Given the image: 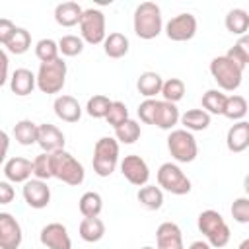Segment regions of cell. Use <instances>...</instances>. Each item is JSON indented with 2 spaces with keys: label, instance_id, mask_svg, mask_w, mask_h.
<instances>
[{
  "label": "cell",
  "instance_id": "6da1fadb",
  "mask_svg": "<svg viewBox=\"0 0 249 249\" xmlns=\"http://www.w3.org/2000/svg\"><path fill=\"white\" fill-rule=\"evenodd\" d=\"M134 33L140 39H154L161 33L163 21H161V10L154 2H142L134 10Z\"/></svg>",
  "mask_w": 249,
  "mask_h": 249
},
{
  "label": "cell",
  "instance_id": "7a4b0ae2",
  "mask_svg": "<svg viewBox=\"0 0 249 249\" xmlns=\"http://www.w3.org/2000/svg\"><path fill=\"white\" fill-rule=\"evenodd\" d=\"M196 226L200 230V233L206 237V241L212 247H224L230 241V226L226 224V220L222 218L220 212L216 210H202L198 214Z\"/></svg>",
  "mask_w": 249,
  "mask_h": 249
},
{
  "label": "cell",
  "instance_id": "3957f363",
  "mask_svg": "<svg viewBox=\"0 0 249 249\" xmlns=\"http://www.w3.org/2000/svg\"><path fill=\"white\" fill-rule=\"evenodd\" d=\"M51 161H53V175L56 179H60L62 183L70 185V187H78L84 183L86 171L84 165L66 150H58L54 154H51Z\"/></svg>",
  "mask_w": 249,
  "mask_h": 249
},
{
  "label": "cell",
  "instance_id": "277c9868",
  "mask_svg": "<svg viewBox=\"0 0 249 249\" xmlns=\"http://www.w3.org/2000/svg\"><path fill=\"white\" fill-rule=\"evenodd\" d=\"M119 161V140L111 136H103L93 146V171L99 177H109Z\"/></svg>",
  "mask_w": 249,
  "mask_h": 249
},
{
  "label": "cell",
  "instance_id": "5b68a950",
  "mask_svg": "<svg viewBox=\"0 0 249 249\" xmlns=\"http://www.w3.org/2000/svg\"><path fill=\"white\" fill-rule=\"evenodd\" d=\"M210 74L216 80V84L226 89V91H233L239 88L241 78H243V68H239L235 62H231L226 54L212 58L210 62Z\"/></svg>",
  "mask_w": 249,
  "mask_h": 249
},
{
  "label": "cell",
  "instance_id": "8992f818",
  "mask_svg": "<svg viewBox=\"0 0 249 249\" xmlns=\"http://www.w3.org/2000/svg\"><path fill=\"white\" fill-rule=\"evenodd\" d=\"M66 82V62L56 58L53 62H41L37 72V88L43 93H58Z\"/></svg>",
  "mask_w": 249,
  "mask_h": 249
},
{
  "label": "cell",
  "instance_id": "52a82bcc",
  "mask_svg": "<svg viewBox=\"0 0 249 249\" xmlns=\"http://www.w3.org/2000/svg\"><path fill=\"white\" fill-rule=\"evenodd\" d=\"M167 150H169L171 158L177 160L179 163H191L198 154V146H196L193 132H189L185 128H177V130L169 132Z\"/></svg>",
  "mask_w": 249,
  "mask_h": 249
},
{
  "label": "cell",
  "instance_id": "ba28073f",
  "mask_svg": "<svg viewBox=\"0 0 249 249\" xmlns=\"http://www.w3.org/2000/svg\"><path fill=\"white\" fill-rule=\"evenodd\" d=\"M158 185L171 195H187L191 193V179L183 173L177 163H161L158 169Z\"/></svg>",
  "mask_w": 249,
  "mask_h": 249
},
{
  "label": "cell",
  "instance_id": "9c48e42d",
  "mask_svg": "<svg viewBox=\"0 0 249 249\" xmlns=\"http://www.w3.org/2000/svg\"><path fill=\"white\" fill-rule=\"evenodd\" d=\"M80 33L82 39L89 45H99L105 41V16L101 10L95 8H88L82 14L80 19Z\"/></svg>",
  "mask_w": 249,
  "mask_h": 249
},
{
  "label": "cell",
  "instance_id": "30bf717a",
  "mask_svg": "<svg viewBox=\"0 0 249 249\" xmlns=\"http://www.w3.org/2000/svg\"><path fill=\"white\" fill-rule=\"evenodd\" d=\"M196 33V18L193 14H179L165 23V35L171 41H189Z\"/></svg>",
  "mask_w": 249,
  "mask_h": 249
},
{
  "label": "cell",
  "instance_id": "8fae6325",
  "mask_svg": "<svg viewBox=\"0 0 249 249\" xmlns=\"http://www.w3.org/2000/svg\"><path fill=\"white\" fill-rule=\"evenodd\" d=\"M121 173L124 175V179L130 185H136V187H144L148 183V179H150L148 163L136 154L124 156V160L121 161Z\"/></svg>",
  "mask_w": 249,
  "mask_h": 249
},
{
  "label": "cell",
  "instance_id": "7c38bea8",
  "mask_svg": "<svg viewBox=\"0 0 249 249\" xmlns=\"http://www.w3.org/2000/svg\"><path fill=\"white\" fill-rule=\"evenodd\" d=\"M21 239L23 233L19 222L8 212H0V249H18Z\"/></svg>",
  "mask_w": 249,
  "mask_h": 249
},
{
  "label": "cell",
  "instance_id": "4fadbf2b",
  "mask_svg": "<svg viewBox=\"0 0 249 249\" xmlns=\"http://www.w3.org/2000/svg\"><path fill=\"white\" fill-rule=\"evenodd\" d=\"M39 239L47 249H72V239L68 235V230L58 222L47 224L41 230Z\"/></svg>",
  "mask_w": 249,
  "mask_h": 249
},
{
  "label": "cell",
  "instance_id": "5bb4252c",
  "mask_svg": "<svg viewBox=\"0 0 249 249\" xmlns=\"http://www.w3.org/2000/svg\"><path fill=\"white\" fill-rule=\"evenodd\" d=\"M23 200L27 202V206L31 208H45L51 202V189L47 185V181L41 179H29L27 183H23Z\"/></svg>",
  "mask_w": 249,
  "mask_h": 249
},
{
  "label": "cell",
  "instance_id": "9a60e30c",
  "mask_svg": "<svg viewBox=\"0 0 249 249\" xmlns=\"http://www.w3.org/2000/svg\"><path fill=\"white\" fill-rule=\"evenodd\" d=\"M64 134L60 128H56L51 123H43L39 124V138L37 144L41 146V150L45 154H54L58 150H64Z\"/></svg>",
  "mask_w": 249,
  "mask_h": 249
},
{
  "label": "cell",
  "instance_id": "2e32d148",
  "mask_svg": "<svg viewBox=\"0 0 249 249\" xmlns=\"http://www.w3.org/2000/svg\"><path fill=\"white\" fill-rule=\"evenodd\" d=\"M33 175V161L21 156L10 158L4 163V177L12 183H27Z\"/></svg>",
  "mask_w": 249,
  "mask_h": 249
},
{
  "label": "cell",
  "instance_id": "e0dca14e",
  "mask_svg": "<svg viewBox=\"0 0 249 249\" xmlns=\"http://www.w3.org/2000/svg\"><path fill=\"white\" fill-rule=\"evenodd\" d=\"M156 241H158V249H185L181 230L173 222H163L158 226Z\"/></svg>",
  "mask_w": 249,
  "mask_h": 249
},
{
  "label": "cell",
  "instance_id": "ac0fdd59",
  "mask_svg": "<svg viewBox=\"0 0 249 249\" xmlns=\"http://www.w3.org/2000/svg\"><path fill=\"white\" fill-rule=\"evenodd\" d=\"M226 146L233 154H239L249 148V123L247 121H237L230 126L226 134Z\"/></svg>",
  "mask_w": 249,
  "mask_h": 249
},
{
  "label": "cell",
  "instance_id": "d6986e66",
  "mask_svg": "<svg viewBox=\"0 0 249 249\" xmlns=\"http://www.w3.org/2000/svg\"><path fill=\"white\" fill-rule=\"evenodd\" d=\"M54 115L64 123H78L82 117V107L72 95H58L54 99Z\"/></svg>",
  "mask_w": 249,
  "mask_h": 249
},
{
  "label": "cell",
  "instance_id": "ffe728a7",
  "mask_svg": "<svg viewBox=\"0 0 249 249\" xmlns=\"http://www.w3.org/2000/svg\"><path fill=\"white\" fill-rule=\"evenodd\" d=\"M37 86V76L27 70V68H16L12 78H10V89L12 93L23 97V95H29L33 91V88Z\"/></svg>",
  "mask_w": 249,
  "mask_h": 249
},
{
  "label": "cell",
  "instance_id": "44dd1931",
  "mask_svg": "<svg viewBox=\"0 0 249 249\" xmlns=\"http://www.w3.org/2000/svg\"><path fill=\"white\" fill-rule=\"evenodd\" d=\"M179 121H181V113H179L175 103H171V101H158V111H156V119H154V124L158 128L171 130Z\"/></svg>",
  "mask_w": 249,
  "mask_h": 249
},
{
  "label": "cell",
  "instance_id": "7402d4cb",
  "mask_svg": "<svg viewBox=\"0 0 249 249\" xmlns=\"http://www.w3.org/2000/svg\"><path fill=\"white\" fill-rule=\"evenodd\" d=\"M82 14H84V10L76 2H62V4H58L54 8V19L62 27H72L76 23L80 25Z\"/></svg>",
  "mask_w": 249,
  "mask_h": 249
},
{
  "label": "cell",
  "instance_id": "603a6c76",
  "mask_svg": "<svg viewBox=\"0 0 249 249\" xmlns=\"http://www.w3.org/2000/svg\"><path fill=\"white\" fill-rule=\"evenodd\" d=\"M136 88L140 91V95H144L146 99H154L158 93H161V88H163V80L158 72H142L138 76V82H136Z\"/></svg>",
  "mask_w": 249,
  "mask_h": 249
},
{
  "label": "cell",
  "instance_id": "cb8c5ba5",
  "mask_svg": "<svg viewBox=\"0 0 249 249\" xmlns=\"http://www.w3.org/2000/svg\"><path fill=\"white\" fill-rule=\"evenodd\" d=\"M181 124L189 132L206 130L210 126V113H206L204 109H189L181 115Z\"/></svg>",
  "mask_w": 249,
  "mask_h": 249
},
{
  "label": "cell",
  "instance_id": "d4e9b609",
  "mask_svg": "<svg viewBox=\"0 0 249 249\" xmlns=\"http://www.w3.org/2000/svg\"><path fill=\"white\" fill-rule=\"evenodd\" d=\"M226 29L233 35H247L249 31V14L243 10V8H233L228 12L226 16Z\"/></svg>",
  "mask_w": 249,
  "mask_h": 249
},
{
  "label": "cell",
  "instance_id": "484cf974",
  "mask_svg": "<svg viewBox=\"0 0 249 249\" xmlns=\"http://www.w3.org/2000/svg\"><path fill=\"white\" fill-rule=\"evenodd\" d=\"M14 136H16V140H18L21 146L37 144V138H39V124H35V123L29 121V119H21V121H18L16 126H14Z\"/></svg>",
  "mask_w": 249,
  "mask_h": 249
},
{
  "label": "cell",
  "instance_id": "4316f807",
  "mask_svg": "<svg viewBox=\"0 0 249 249\" xmlns=\"http://www.w3.org/2000/svg\"><path fill=\"white\" fill-rule=\"evenodd\" d=\"M103 49H105V54L111 56V58H121L128 53V39L126 35L119 33V31H113L105 37L103 41Z\"/></svg>",
  "mask_w": 249,
  "mask_h": 249
},
{
  "label": "cell",
  "instance_id": "83f0119b",
  "mask_svg": "<svg viewBox=\"0 0 249 249\" xmlns=\"http://www.w3.org/2000/svg\"><path fill=\"white\" fill-rule=\"evenodd\" d=\"M78 208L82 212L84 218H97L101 208H103V198L99 193H93V191H88L80 196V202H78Z\"/></svg>",
  "mask_w": 249,
  "mask_h": 249
},
{
  "label": "cell",
  "instance_id": "f1b7e54d",
  "mask_svg": "<svg viewBox=\"0 0 249 249\" xmlns=\"http://www.w3.org/2000/svg\"><path fill=\"white\" fill-rule=\"evenodd\" d=\"M105 235V224L99 218H84L80 222V237L88 243H95Z\"/></svg>",
  "mask_w": 249,
  "mask_h": 249
},
{
  "label": "cell",
  "instance_id": "f546056e",
  "mask_svg": "<svg viewBox=\"0 0 249 249\" xmlns=\"http://www.w3.org/2000/svg\"><path fill=\"white\" fill-rule=\"evenodd\" d=\"M138 202L148 210H158L163 204V193L156 185H144L138 191Z\"/></svg>",
  "mask_w": 249,
  "mask_h": 249
},
{
  "label": "cell",
  "instance_id": "4dcf8cb0",
  "mask_svg": "<svg viewBox=\"0 0 249 249\" xmlns=\"http://www.w3.org/2000/svg\"><path fill=\"white\" fill-rule=\"evenodd\" d=\"M226 101H228V95L222 93L220 89H208L206 93H202V107L210 115H224Z\"/></svg>",
  "mask_w": 249,
  "mask_h": 249
},
{
  "label": "cell",
  "instance_id": "1f68e13d",
  "mask_svg": "<svg viewBox=\"0 0 249 249\" xmlns=\"http://www.w3.org/2000/svg\"><path fill=\"white\" fill-rule=\"evenodd\" d=\"M4 47L12 54H23V53H27L29 47H31V35H29V31L23 29V27H18V31L14 33V37Z\"/></svg>",
  "mask_w": 249,
  "mask_h": 249
},
{
  "label": "cell",
  "instance_id": "d6a6232c",
  "mask_svg": "<svg viewBox=\"0 0 249 249\" xmlns=\"http://www.w3.org/2000/svg\"><path fill=\"white\" fill-rule=\"evenodd\" d=\"M247 101L241 95H228L226 101V109H224V117H228L230 121H241L247 115Z\"/></svg>",
  "mask_w": 249,
  "mask_h": 249
},
{
  "label": "cell",
  "instance_id": "836d02e7",
  "mask_svg": "<svg viewBox=\"0 0 249 249\" xmlns=\"http://www.w3.org/2000/svg\"><path fill=\"white\" fill-rule=\"evenodd\" d=\"M111 105H113V101H111L107 95L97 93V95H93V97L88 99L86 111H88V115L93 117V119H105L107 113H109V109H111Z\"/></svg>",
  "mask_w": 249,
  "mask_h": 249
},
{
  "label": "cell",
  "instance_id": "e575fe53",
  "mask_svg": "<svg viewBox=\"0 0 249 249\" xmlns=\"http://www.w3.org/2000/svg\"><path fill=\"white\" fill-rule=\"evenodd\" d=\"M115 136H117V140L123 142V144H134V142L140 138V124H138L136 121L128 119V121H124L121 126L115 128Z\"/></svg>",
  "mask_w": 249,
  "mask_h": 249
},
{
  "label": "cell",
  "instance_id": "d590c367",
  "mask_svg": "<svg viewBox=\"0 0 249 249\" xmlns=\"http://www.w3.org/2000/svg\"><path fill=\"white\" fill-rule=\"evenodd\" d=\"M58 53H60L58 43L53 41V39H41V41L35 45V54H37V58H39L41 62H53V60L60 58Z\"/></svg>",
  "mask_w": 249,
  "mask_h": 249
},
{
  "label": "cell",
  "instance_id": "8d00e7d4",
  "mask_svg": "<svg viewBox=\"0 0 249 249\" xmlns=\"http://www.w3.org/2000/svg\"><path fill=\"white\" fill-rule=\"evenodd\" d=\"M161 95H163V101H171V103H177L183 99L185 95V84L183 80L179 78H169L163 82V88H161Z\"/></svg>",
  "mask_w": 249,
  "mask_h": 249
},
{
  "label": "cell",
  "instance_id": "74e56055",
  "mask_svg": "<svg viewBox=\"0 0 249 249\" xmlns=\"http://www.w3.org/2000/svg\"><path fill=\"white\" fill-rule=\"evenodd\" d=\"M33 175L35 179H41V181H47L53 175V161H51V154H39L35 160H33Z\"/></svg>",
  "mask_w": 249,
  "mask_h": 249
},
{
  "label": "cell",
  "instance_id": "f35d334b",
  "mask_svg": "<svg viewBox=\"0 0 249 249\" xmlns=\"http://www.w3.org/2000/svg\"><path fill=\"white\" fill-rule=\"evenodd\" d=\"M58 49L64 56H76L84 51V39L78 35H62L58 41Z\"/></svg>",
  "mask_w": 249,
  "mask_h": 249
},
{
  "label": "cell",
  "instance_id": "ab89813d",
  "mask_svg": "<svg viewBox=\"0 0 249 249\" xmlns=\"http://www.w3.org/2000/svg\"><path fill=\"white\" fill-rule=\"evenodd\" d=\"M105 119H107V123L113 128L121 126L124 121H128V109H126V105L123 101H113V105H111V109H109V113H107Z\"/></svg>",
  "mask_w": 249,
  "mask_h": 249
},
{
  "label": "cell",
  "instance_id": "60d3db41",
  "mask_svg": "<svg viewBox=\"0 0 249 249\" xmlns=\"http://www.w3.org/2000/svg\"><path fill=\"white\" fill-rule=\"evenodd\" d=\"M231 216L239 224H249V196H239L233 200Z\"/></svg>",
  "mask_w": 249,
  "mask_h": 249
},
{
  "label": "cell",
  "instance_id": "b9f144b4",
  "mask_svg": "<svg viewBox=\"0 0 249 249\" xmlns=\"http://www.w3.org/2000/svg\"><path fill=\"white\" fill-rule=\"evenodd\" d=\"M156 111H158V99H144V101L138 105V117H140V121L146 123V124H154Z\"/></svg>",
  "mask_w": 249,
  "mask_h": 249
},
{
  "label": "cell",
  "instance_id": "7bdbcfd3",
  "mask_svg": "<svg viewBox=\"0 0 249 249\" xmlns=\"http://www.w3.org/2000/svg\"><path fill=\"white\" fill-rule=\"evenodd\" d=\"M16 31H18V27H16L10 19H6V18L0 19V43H2V45H6V43L14 37Z\"/></svg>",
  "mask_w": 249,
  "mask_h": 249
},
{
  "label": "cell",
  "instance_id": "ee69618b",
  "mask_svg": "<svg viewBox=\"0 0 249 249\" xmlns=\"http://www.w3.org/2000/svg\"><path fill=\"white\" fill-rule=\"evenodd\" d=\"M16 196L12 185L8 181H0V204H10L12 198Z\"/></svg>",
  "mask_w": 249,
  "mask_h": 249
},
{
  "label": "cell",
  "instance_id": "f6af8a7d",
  "mask_svg": "<svg viewBox=\"0 0 249 249\" xmlns=\"http://www.w3.org/2000/svg\"><path fill=\"white\" fill-rule=\"evenodd\" d=\"M226 56H228L231 62H235L239 68H245V66H247V60H245V56L241 54V51H239L235 45H233V47H230V51L226 53Z\"/></svg>",
  "mask_w": 249,
  "mask_h": 249
},
{
  "label": "cell",
  "instance_id": "bcb514c9",
  "mask_svg": "<svg viewBox=\"0 0 249 249\" xmlns=\"http://www.w3.org/2000/svg\"><path fill=\"white\" fill-rule=\"evenodd\" d=\"M235 47L241 51V54L245 56V60H247V64H249V35L239 37V39H237V43H235Z\"/></svg>",
  "mask_w": 249,
  "mask_h": 249
},
{
  "label": "cell",
  "instance_id": "7dc6e473",
  "mask_svg": "<svg viewBox=\"0 0 249 249\" xmlns=\"http://www.w3.org/2000/svg\"><path fill=\"white\" fill-rule=\"evenodd\" d=\"M0 60H2V78H0V84H6L8 82V54L6 53H0Z\"/></svg>",
  "mask_w": 249,
  "mask_h": 249
},
{
  "label": "cell",
  "instance_id": "c3c4849f",
  "mask_svg": "<svg viewBox=\"0 0 249 249\" xmlns=\"http://www.w3.org/2000/svg\"><path fill=\"white\" fill-rule=\"evenodd\" d=\"M189 249H212V245L206 243V241H193V243L189 245Z\"/></svg>",
  "mask_w": 249,
  "mask_h": 249
},
{
  "label": "cell",
  "instance_id": "681fc988",
  "mask_svg": "<svg viewBox=\"0 0 249 249\" xmlns=\"http://www.w3.org/2000/svg\"><path fill=\"white\" fill-rule=\"evenodd\" d=\"M243 189H245V193H247V196H249V173H247L245 179H243Z\"/></svg>",
  "mask_w": 249,
  "mask_h": 249
},
{
  "label": "cell",
  "instance_id": "f907efd6",
  "mask_svg": "<svg viewBox=\"0 0 249 249\" xmlns=\"http://www.w3.org/2000/svg\"><path fill=\"white\" fill-rule=\"evenodd\" d=\"M237 249H249V237H247V239H243V241L239 243V247H237Z\"/></svg>",
  "mask_w": 249,
  "mask_h": 249
},
{
  "label": "cell",
  "instance_id": "816d5d0a",
  "mask_svg": "<svg viewBox=\"0 0 249 249\" xmlns=\"http://www.w3.org/2000/svg\"><path fill=\"white\" fill-rule=\"evenodd\" d=\"M142 249H154V247H150V245H146V247H142Z\"/></svg>",
  "mask_w": 249,
  "mask_h": 249
}]
</instances>
